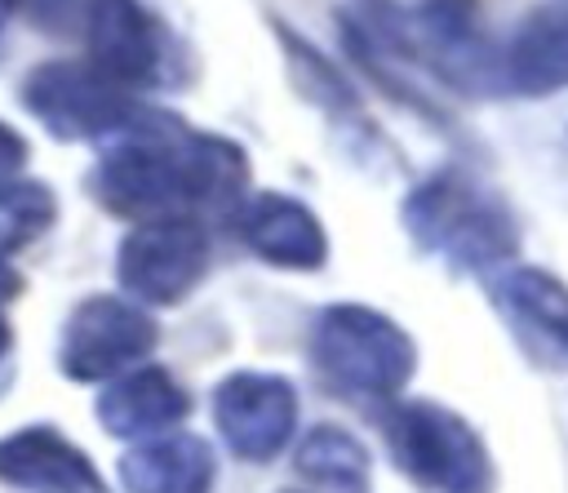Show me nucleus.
<instances>
[{
    "label": "nucleus",
    "instance_id": "nucleus-1",
    "mask_svg": "<svg viewBox=\"0 0 568 493\" xmlns=\"http://www.w3.org/2000/svg\"><path fill=\"white\" fill-rule=\"evenodd\" d=\"M248 173L253 160L235 138L195 129L178 111L142 107L124 133L98 147L89 191L115 218L204 222V213L240 209V200L248 195Z\"/></svg>",
    "mask_w": 568,
    "mask_h": 493
},
{
    "label": "nucleus",
    "instance_id": "nucleus-2",
    "mask_svg": "<svg viewBox=\"0 0 568 493\" xmlns=\"http://www.w3.org/2000/svg\"><path fill=\"white\" fill-rule=\"evenodd\" d=\"M399 227L417 253L475 280L510 266L524 240L515 204L466 164H439L417 178L399 200Z\"/></svg>",
    "mask_w": 568,
    "mask_h": 493
},
{
    "label": "nucleus",
    "instance_id": "nucleus-3",
    "mask_svg": "<svg viewBox=\"0 0 568 493\" xmlns=\"http://www.w3.org/2000/svg\"><path fill=\"white\" fill-rule=\"evenodd\" d=\"M306 360L324 395L382 417L417 373V342L382 306L328 302L306 324Z\"/></svg>",
    "mask_w": 568,
    "mask_h": 493
},
{
    "label": "nucleus",
    "instance_id": "nucleus-4",
    "mask_svg": "<svg viewBox=\"0 0 568 493\" xmlns=\"http://www.w3.org/2000/svg\"><path fill=\"white\" fill-rule=\"evenodd\" d=\"M382 444L395 471L422 493H497V462L479 426L444 400L408 395L382 417Z\"/></svg>",
    "mask_w": 568,
    "mask_h": 493
},
{
    "label": "nucleus",
    "instance_id": "nucleus-5",
    "mask_svg": "<svg viewBox=\"0 0 568 493\" xmlns=\"http://www.w3.org/2000/svg\"><path fill=\"white\" fill-rule=\"evenodd\" d=\"M501 53L506 40H497L484 0H417L408 9V58L457 98H506Z\"/></svg>",
    "mask_w": 568,
    "mask_h": 493
},
{
    "label": "nucleus",
    "instance_id": "nucleus-6",
    "mask_svg": "<svg viewBox=\"0 0 568 493\" xmlns=\"http://www.w3.org/2000/svg\"><path fill=\"white\" fill-rule=\"evenodd\" d=\"M80 31L89 62L129 93H164L191 80L182 40L146 0H89Z\"/></svg>",
    "mask_w": 568,
    "mask_h": 493
},
{
    "label": "nucleus",
    "instance_id": "nucleus-7",
    "mask_svg": "<svg viewBox=\"0 0 568 493\" xmlns=\"http://www.w3.org/2000/svg\"><path fill=\"white\" fill-rule=\"evenodd\" d=\"M18 102L58 142H98V147L124 133L146 107L138 93L106 80L89 58L84 62L75 58L36 62L18 84Z\"/></svg>",
    "mask_w": 568,
    "mask_h": 493
},
{
    "label": "nucleus",
    "instance_id": "nucleus-8",
    "mask_svg": "<svg viewBox=\"0 0 568 493\" xmlns=\"http://www.w3.org/2000/svg\"><path fill=\"white\" fill-rule=\"evenodd\" d=\"M213 266V235L200 218L138 222L115 249V280L138 306L186 302Z\"/></svg>",
    "mask_w": 568,
    "mask_h": 493
},
{
    "label": "nucleus",
    "instance_id": "nucleus-9",
    "mask_svg": "<svg viewBox=\"0 0 568 493\" xmlns=\"http://www.w3.org/2000/svg\"><path fill=\"white\" fill-rule=\"evenodd\" d=\"M160 342V324L124 293H89L71 306L58 333V369L71 382H115L138 369Z\"/></svg>",
    "mask_w": 568,
    "mask_h": 493
},
{
    "label": "nucleus",
    "instance_id": "nucleus-10",
    "mask_svg": "<svg viewBox=\"0 0 568 493\" xmlns=\"http://www.w3.org/2000/svg\"><path fill=\"white\" fill-rule=\"evenodd\" d=\"M213 431L240 462L266 466L297 440L302 400L297 386L275 369H231L209 395Z\"/></svg>",
    "mask_w": 568,
    "mask_h": 493
},
{
    "label": "nucleus",
    "instance_id": "nucleus-11",
    "mask_svg": "<svg viewBox=\"0 0 568 493\" xmlns=\"http://www.w3.org/2000/svg\"><path fill=\"white\" fill-rule=\"evenodd\" d=\"M484 289L519 351L546 373H568V280L532 262H510Z\"/></svg>",
    "mask_w": 568,
    "mask_h": 493
},
{
    "label": "nucleus",
    "instance_id": "nucleus-12",
    "mask_svg": "<svg viewBox=\"0 0 568 493\" xmlns=\"http://www.w3.org/2000/svg\"><path fill=\"white\" fill-rule=\"evenodd\" d=\"M235 240L266 266L311 275L328 266V227L320 213L288 191H253L231 213Z\"/></svg>",
    "mask_w": 568,
    "mask_h": 493
},
{
    "label": "nucleus",
    "instance_id": "nucleus-13",
    "mask_svg": "<svg viewBox=\"0 0 568 493\" xmlns=\"http://www.w3.org/2000/svg\"><path fill=\"white\" fill-rule=\"evenodd\" d=\"M266 27H271V40L284 58V80L288 89L311 107L320 111L342 138H364V142H377V124L368 120V107H364V89L355 84V76L333 62L311 36H302L288 18L280 13H266Z\"/></svg>",
    "mask_w": 568,
    "mask_h": 493
},
{
    "label": "nucleus",
    "instance_id": "nucleus-14",
    "mask_svg": "<svg viewBox=\"0 0 568 493\" xmlns=\"http://www.w3.org/2000/svg\"><path fill=\"white\" fill-rule=\"evenodd\" d=\"M93 413L106 435L142 444V440L182 431V422L191 413V391L164 364H138L98 391Z\"/></svg>",
    "mask_w": 568,
    "mask_h": 493
},
{
    "label": "nucleus",
    "instance_id": "nucleus-15",
    "mask_svg": "<svg viewBox=\"0 0 568 493\" xmlns=\"http://www.w3.org/2000/svg\"><path fill=\"white\" fill-rule=\"evenodd\" d=\"M0 480L18 493H111L89 453L44 422L0 440Z\"/></svg>",
    "mask_w": 568,
    "mask_h": 493
},
{
    "label": "nucleus",
    "instance_id": "nucleus-16",
    "mask_svg": "<svg viewBox=\"0 0 568 493\" xmlns=\"http://www.w3.org/2000/svg\"><path fill=\"white\" fill-rule=\"evenodd\" d=\"M501 71L506 98L546 102L568 89V0H546L515 22L506 36Z\"/></svg>",
    "mask_w": 568,
    "mask_h": 493
},
{
    "label": "nucleus",
    "instance_id": "nucleus-17",
    "mask_svg": "<svg viewBox=\"0 0 568 493\" xmlns=\"http://www.w3.org/2000/svg\"><path fill=\"white\" fill-rule=\"evenodd\" d=\"M124 493H213L217 453L195 431H169L120 453Z\"/></svg>",
    "mask_w": 568,
    "mask_h": 493
},
{
    "label": "nucleus",
    "instance_id": "nucleus-18",
    "mask_svg": "<svg viewBox=\"0 0 568 493\" xmlns=\"http://www.w3.org/2000/svg\"><path fill=\"white\" fill-rule=\"evenodd\" d=\"M293 471L311 489L328 493H368L373 489V453L364 440L337 422H315L293 444Z\"/></svg>",
    "mask_w": 568,
    "mask_h": 493
},
{
    "label": "nucleus",
    "instance_id": "nucleus-19",
    "mask_svg": "<svg viewBox=\"0 0 568 493\" xmlns=\"http://www.w3.org/2000/svg\"><path fill=\"white\" fill-rule=\"evenodd\" d=\"M53 222H58V195H53V187H44L36 178H9V182H0V258L31 249Z\"/></svg>",
    "mask_w": 568,
    "mask_h": 493
},
{
    "label": "nucleus",
    "instance_id": "nucleus-20",
    "mask_svg": "<svg viewBox=\"0 0 568 493\" xmlns=\"http://www.w3.org/2000/svg\"><path fill=\"white\" fill-rule=\"evenodd\" d=\"M89 0H18V13H27L40 31H75L84 27Z\"/></svg>",
    "mask_w": 568,
    "mask_h": 493
},
{
    "label": "nucleus",
    "instance_id": "nucleus-21",
    "mask_svg": "<svg viewBox=\"0 0 568 493\" xmlns=\"http://www.w3.org/2000/svg\"><path fill=\"white\" fill-rule=\"evenodd\" d=\"M27 155H31L27 138H22L13 124H4V120H0V182H9V178H22V164H27Z\"/></svg>",
    "mask_w": 568,
    "mask_h": 493
},
{
    "label": "nucleus",
    "instance_id": "nucleus-22",
    "mask_svg": "<svg viewBox=\"0 0 568 493\" xmlns=\"http://www.w3.org/2000/svg\"><path fill=\"white\" fill-rule=\"evenodd\" d=\"M22 293V275L9 266V258H0V311Z\"/></svg>",
    "mask_w": 568,
    "mask_h": 493
},
{
    "label": "nucleus",
    "instance_id": "nucleus-23",
    "mask_svg": "<svg viewBox=\"0 0 568 493\" xmlns=\"http://www.w3.org/2000/svg\"><path fill=\"white\" fill-rule=\"evenodd\" d=\"M9 346H13V329H9V320L0 315V360L9 355Z\"/></svg>",
    "mask_w": 568,
    "mask_h": 493
},
{
    "label": "nucleus",
    "instance_id": "nucleus-24",
    "mask_svg": "<svg viewBox=\"0 0 568 493\" xmlns=\"http://www.w3.org/2000/svg\"><path fill=\"white\" fill-rule=\"evenodd\" d=\"M13 13H18V0H0V40H4V27H9Z\"/></svg>",
    "mask_w": 568,
    "mask_h": 493
},
{
    "label": "nucleus",
    "instance_id": "nucleus-25",
    "mask_svg": "<svg viewBox=\"0 0 568 493\" xmlns=\"http://www.w3.org/2000/svg\"><path fill=\"white\" fill-rule=\"evenodd\" d=\"M284 493H306V489H284Z\"/></svg>",
    "mask_w": 568,
    "mask_h": 493
}]
</instances>
